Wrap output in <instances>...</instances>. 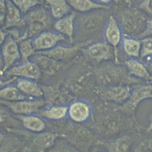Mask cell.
Masks as SVG:
<instances>
[{"label":"cell","mask_w":152,"mask_h":152,"mask_svg":"<svg viewBox=\"0 0 152 152\" xmlns=\"http://www.w3.org/2000/svg\"><path fill=\"white\" fill-rule=\"evenodd\" d=\"M152 99V83L137 84L132 88L130 97L119 109L124 114L134 118V113L140 103Z\"/></svg>","instance_id":"obj_1"},{"label":"cell","mask_w":152,"mask_h":152,"mask_svg":"<svg viewBox=\"0 0 152 152\" xmlns=\"http://www.w3.org/2000/svg\"><path fill=\"white\" fill-rule=\"evenodd\" d=\"M1 104L17 114L27 115L36 112L42 106L44 102L41 100H23L9 101L4 100L1 101Z\"/></svg>","instance_id":"obj_2"},{"label":"cell","mask_w":152,"mask_h":152,"mask_svg":"<svg viewBox=\"0 0 152 152\" xmlns=\"http://www.w3.org/2000/svg\"><path fill=\"white\" fill-rule=\"evenodd\" d=\"M3 56V71H5L21 57L19 45L16 40L12 37L6 38L1 45Z\"/></svg>","instance_id":"obj_3"},{"label":"cell","mask_w":152,"mask_h":152,"mask_svg":"<svg viewBox=\"0 0 152 152\" xmlns=\"http://www.w3.org/2000/svg\"><path fill=\"white\" fill-rule=\"evenodd\" d=\"M64 39V35L58 32H45L34 38L32 43L36 52L44 51L55 48L59 42Z\"/></svg>","instance_id":"obj_4"},{"label":"cell","mask_w":152,"mask_h":152,"mask_svg":"<svg viewBox=\"0 0 152 152\" xmlns=\"http://www.w3.org/2000/svg\"><path fill=\"white\" fill-rule=\"evenodd\" d=\"M7 74L10 76L20 77L33 80H37L41 75V69L32 61H23L20 65L15 66L7 72Z\"/></svg>","instance_id":"obj_5"},{"label":"cell","mask_w":152,"mask_h":152,"mask_svg":"<svg viewBox=\"0 0 152 152\" xmlns=\"http://www.w3.org/2000/svg\"><path fill=\"white\" fill-rule=\"evenodd\" d=\"M106 41L114 49L115 60L118 61L117 47L122 40L121 30L114 17H110L105 31Z\"/></svg>","instance_id":"obj_6"},{"label":"cell","mask_w":152,"mask_h":152,"mask_svg":"<svg viewBox=\"0 0 152 152\" xmlns=\"http://www.w3.org/2000/svg\"><path fill=\"white\" fill-rule=\"evenodd\" d=\"M113 47L107 42H99L91 45L86 50L87 56L97 61L109 60L113 54Z\"/></svg>","instance_id":"obj_7"},{"label":"cell","mask_w":152,"mask_h":152,"mask_svg":"<svg viewBox=\"0 0 152 152\" xmlns=\"http://www.w3.org/2000/svg\"><path fill=\"white\" fill-rule=\"evenodd\" d=\"M132 88L128 85H120L100 90V92L109 100L123 104L130 97Z\"/></svg>","instance_id":"obj_8"},{"label":"cell","mask_w":152,"mask_h":152,"mask_svg":"<svg viewBox=\"0 0 152 152\" xmlns=\"http://www.w3.org/2000/svg\"><path fill=\"white\" fill-rule=\"evenodd\" d=\"M126 69L131 76L143 81L152 83V76L147 67L140 61L134 58L125 62Z\"/></svg>","instance_id":"obj_9"},{"label":"cell","mask_w":152,"mask_h":152,"mask_svg":"<svg viewBox=\"0 0 152 152\" xmlns=\"http://www.w3.org/2000/svg\"><path fill=\"white\" fill-rule=\"evenodd\" d=\"M68 115L73 121L82 123L90 118V108L87 103L83 101H75L68 107Z\"/></svg>","instance_id":"obj_10"},{"label":"cell","mask_w":152,"mask_h":152,"mask_svg":"<svg viewBox=\"0 0 152 152\" xmlns=\"http://www.w3.org/2000/svg\"><path fill=\"white\" fill-rule=\"evenodd\" d=\"M84 45L80 44L72 47L58 46L51 49L36 52V54L44 55L57 61L69 58L80 50Z\"/></svg>","instance_id":"obj_11"},{"label":"cell","mask_w":152,"mask_h":152,"mask_svg":"<svg viewBox=\"0 0 152 152\" xmlns=\"http://www.w3.org/2000/svg\"><path fill=\"white\" fill-rule=\"evenodd\" d=\"M76 14L72 12L66 16L57 19L55 24V28L58 32L67 36L71 43L73 41L74 33V20Z\"/></svg>","instance_id":"obj_12"},{"label":"cell","mask_w":152,"mask_h":152,"mask_svg":"<svg viewBox=\"0 0 152 152\" xmlns=\"http://www.w3.org/2000/svg\"><path fill=\"white\" fill-rule=\"evenodd\" d=\"M23 126L31 132H42L45 127V123L39 116L33 115H21L18 116Z\"/></svg>","instance_id":"obj_13"},{"label":"cell","mask_w":152,"mask_h":152,"mask_svg":"<svg viewBox=\"0 0 152 152\" xmlns=\"http://www.w3.org/2000/svg\"><path fill=\"white\" fill-rule=\"evenodd\" d=\"M7 11L3 29L13 26H18L22 23V19L20 10L11 1L6 0Z\"/></svg>","instance_id":"obj_14"},{"label":"cell","mask_w":152,"mask_h":152,"mask_svg":"<svg viewBox=\"0 0 152 152\" xmlns=\"http://www.w3.org/2000/svg\"><path fill=\"white\" fill-rule=\"evenodd\" d=\"M17 87L23 93L30 96L38 97L43 95V91L34 80L23 78L17 82Z\"/></svg>","instance_id":"obj_15"},{"label":"cell","mask_w":152,"mask_h":152,"mask_svg":"<svg viewBox=\"0 0 152 152\" xmlns=\"http://www.w3.org/2000/svg\"><path fill=\"white\" fill-rule=\"evenodd\" d=\"M50 7L52 16L59 19L69 14L71 7L67 0H45Z\"/></svg>","instance_id":"obj_16"},{"label":"cell","mask_w":152,"mask_h":152,"mask_svg":"<svg viewBox=\"0 0 152 152\" xmlns=\"http://www.w3.org/2000/svg\"><path fill=\"white\" fill-rule=\"evenodd\" d=\"M121 41L124 51L126 55L133 58H137L140 56L141 40L132 38L123 37Z\"/></svg>","instance_id":"obj_17"},{"label":"cell","mask_w":152,"mask_h":152,"mask_svg":"<svg viewBox=\"0 0 152 152\" xmlns=\"http://www.w3.org/2000/svg\"><path fill=\"white\" fill-rule=\"evenodd\" d=\"M71 7L77 11L86 12L99 8H106L107 6L99 4L92 0H67Z\"/></svg>","instance_id":"obj_18"},{"label":"cell","mask_w":152,"mask_h":152,"mask_svg":"<svg viewBox=\"0 0 152 152\" xmlns=\"http://www.w3.org/2000/svg\"><path fill=\"white\" fill-rule=\"evenodd\" d=\"M1 99L7 101H16L25 100L27 97L17 87L7 86L1 89L0 92Z\"/></svg>","instance_id":"obj_19"},{"label":"cell","mask_w":152,"mask_h":152,"mask_svg":"<svg viewBox=\"0 0 152 152\" xmlns=\"http://www.w3.org/2000/svg\"><path fill=\"white\" fill-rule=\"evenodd\" d=\"M68 107L64 106H55L45 110L42 115L50 119L59 120L65 118L68 114Z\"/></svg>","instance_id":"obj_20"},{"label":"cell","mask_w":152,"mask_h":152,"mask_svg":"<svg viewBox=\"0 0 152 152\" xmlns=\"http://www.w3.org/2000/svg\"><path fill=\"white\" fill-rule=\"evenodd\" d=\"M19 49L23 61L28 60L29 58L36 53L32 41L29 39L23 40L19 44Z\"/></svg>","instance_id":"obj_21"},{"label":"cell","mask_w":152,"mask_h":152,"mask_svg":"<svg viewBox=\"0 0 152 152\" xmlns=\"http://www.w3.org/2000/svg\"><path fill=\"white\" fill-rule=\"evenodd\" d=\"M56 136L50 133H44L38 134L36 137L37 144L40 146L45 148L52 146L55 140Z\"/></svg>","instance_id":"obj_22"},{"label":"cell","mask_w":152,"mask_h":152,"mask_svg":"<svg viewBox=\"0 0 152 152\" xmlns=\"http://www.w3.org/2000/svg\"><path fill=\"white\" fill-rule=\"evenodd\" d=\"M21 13H25L33 7L39 4V0H11Z\"/></svg>","instance_id":"obj_23"},{"label":"cell","mask_w":152,"mask_h":152,"mask_svg":"<svg viewBox=\"0 0 152 152\" xmlns=\"http://www.w3.org/2000/svg\"><path fill=\"white\" fill-rule=\"evenodd\" d=\"M141 41L140 56L141 58L152 56V37H144Z\"/></svg>","instance_id":"obj_24"},{"label":"cell","mask_w":152,"mask_h":152,"mask_svg":"<svg viewBox=\"0 0 152 152\" xmlns=\"http://www.w3.org/2000/svg\"><path fill=\"white\" fill-rule=\"evenodd\" d=\"M139 7L141 10L152 17V0H143Z\"/></svg>","instance_id":"obj_25"},{"label":"cell","mask_w":152,"mask_h":152,"mask_svg":"<svg viewBox=\"0 0 152 152\" xmlns=\"http://www.w3.org/2000/svg\"><path fill=\"white\" fill-rule=\"evenodd\" d=\"M148 37H152V19L148 21L147 23L146 28L139 36V37L140 38H143Z\"/></svg>","instance_id":"obj_26"},{"label":"cell","mask_w":152,"mask_h":152,"mask_svg":"<svg viewBox=\"0 0 152 152\" xmlns=\"http://www.w3.org/2000/svg\"><path fill=\"white\" fill-rule=\"evenodd\" d=\"M1 22L4 23L7 11L6 0H1Z\"/></svg>","instance_id":"obj_27"},{"label":"cell","mask_w":152,"mask_h":152,"mask_svg":"<svg viewBox=\"0 0 152 152\" xmlns=\"http://www.w3.org/2000/svg\"><path fill=\"white\" fill-rule=\"evenodd\" d=\"M146 131L148 133H150L152 132V110L148 117V124Z\"/></svg>","instance_id":"obj_28"},{"label":"cell","mask_w":152,"mask_h":152,"mask_svg":"<svg viewBox=\"0 0 152 152\" xmlns=\"http://www.w3.org/2000/svg\"><path fill=\"white\" fill-rule=\"evenodd\" d=\"M6 32L3 30V29L1 30V44H2L6 38Z\"/></svg>","instance_id":"obj_29"},{"label":"cell","mask_w":152,"mask_h":152,"mask_svg":"<svg viewBox=\"0 0 152 152\" xmlns=\"http://www.w3.org/2000/svg\"><path fill=\"white\" fill-rule=\"evenodd\" d=\"M148 71H149L150 74L152 76V57L150 60L148 67H147Z\"/></svg>","instance_id":"obj_30"},{"label":"cell","mask_w":152,"mask_h":152,"mask_svg":"<svg viewBox=\"0 0 152 152\" xmlns=\"http://www.w3.org/2000/svg\"><path fill=\"white\" fill-rule=\"evenodd\" d=\"M98 1L101 3L107 4V3H110L113 0H98Z\"/></svg>","instance_id":"obj_31"},{"label":"cell","mask_w":152,"mask_h":152,"mask_svg":"<svg viewBox=\"0 0 152 152\" xmlns=\"http://www.w3.org/2000/svg\"><path fill=\"white\" fill-rule=\"evenodd\" d=\"M39 1H45V0H39Z\"/></svg>","instance_id":"obj_32"}]
</instances>
